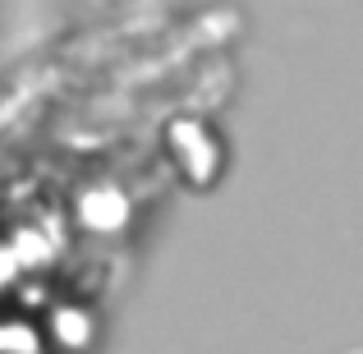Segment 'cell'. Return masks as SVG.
Listing matches in <instances>:
<instances>
[]
</instances>
